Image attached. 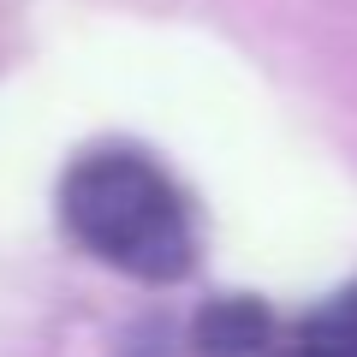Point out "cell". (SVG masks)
<instances>
[{"mask_svg":"<svg viewBox=\"0 0 357 357\" xmlns=\"http://www.w3.org/2000/svg\"><path fill=\"white\" fill-rule=\"evenodd\" d=\"M60 215L84 250H96L131 280L167 286L191 268L197 238L185 197L173 191V178L155 161L131 149L84 155L60 185Z\"/></svg>","mask_w":357,"mask_h":357,"instance_id":"obj_1","label":"cell"},{"mask_svg":"<svg viewBox=\"0 0 357 357\" xmlns=\"http://www.w3.org/2000/svg\"><path fill=\"white\" fill-rule=\"evenodd\" d=\"M191 345L197 357H256L268 345V310L256 298H215L197 310L191 321Z\"/></svg>","mask_w":357,"mask_h":357,"instance_id":"obj_2","label":"cell"},{"mask_svg":"<svg viewBox=\"0 0 357 357\" xmlns=\"http://www.w3.org/2000/svg\"><path fill=\"white\" fill-rule=\"evenodd\" d=\"M292 357H357V316L345 304H333L328 316H316L304 328V340H298Z\"/></svg>","mask_w":357,"mask_h":357,"instance_id":"obj_3","label":"cell"},{"mask_svg":"<svg viewBox=\"0 0 357 357\" xmlns=\"http://www.w3.org/2000/svg\"><path fill=\"white\" fill-rule=\"evenodd\" d=\"M345 310H351V316H357V292H345Z\"/></svg>","mask_w":357,"mask_h":357,"instance_id":"obj_4","label":"cell"}]
</instances>
